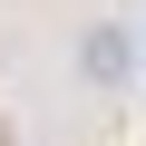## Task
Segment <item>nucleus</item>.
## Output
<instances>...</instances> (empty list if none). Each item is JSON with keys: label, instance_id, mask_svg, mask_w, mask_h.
Wrapping results in <instances>:
<instances>
[{"label": "nucleus", "instance_id": "f257e3e1", "mask_svg": "<svg viewBox=\"0 0 146 146\" xmlns=\"http://www.w3.org/2000/svg\"><path fill=\"white\" fill-rule=\"evenodd\" d=\"M78 78L88 88H127L136 78V29L127 20H88L78 29Z\"/></svg>", "mask_w": 146, "mask_h": 146}]
</instances>
